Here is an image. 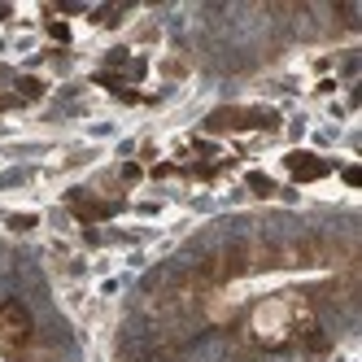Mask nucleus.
I'll use <instances>...</instances> for the list:
<instances>
[{
	"mask_svg": "<svg viewBox=\"0 0 362 362\" xmlns=\"http://www.w3.org/2000/svg\"><path fill=\"white\" fill-rule=\"evenodd\" d=\"M249 336L262 349H279L293 341V297H267L249 315Z\"/></svg>",
	"mask_w": 362,
	"mask_h": 362,
	"instance_id": "nucleus-1",
	"label": "nucleus"
},
{
	"mask_svg": "<svg viewBox=\"0 0 362 362\" xmlns=\"http://www.w3.org/2000/svg\"><path fill=\"white\" fill-rule=\"evenodd\" d=\"M31 336H35L31 310L22 301H0V345H5V349H22V345H31Z\"/></svg>",
	"mask_w": 362,
	"mask_h": 362,
	"instance_id": "nucleus-2",
	"label": "nucleus"
},
{
	"mask_svg": "<svg viewBox=\"0 0 362 362\" xmlns=\"http://www.w3.org/2000/svg\"><path fill=\"white\" fill-rule=\"evenodd\" d=\"M279 118L275 114H253V110H223V114H214L210 122V132H227V127H275Z\"/></svg>",
	"mask_w": 362,
	"mask_h": 362,
	"instance_id": "nucleus-3",
	"label": "nucleus"
},
{
	"mask_svg": "<svg viewBox=\"0 0 362 362\" xmlns=\"http://www.w3.org/2000/svg\"><path fill=\"white\" fill-rule=\"evenodd\" d=\"M288 170H293L297 184H310V179H323L327 175V162L310 158V153H288Z\"/></svg>",
	"mask_w": 362,
	"mask_h": 362,
	"instance_id": "nucleus-4",
	"label": "nucleus"
},
{
	"mask_svg": "<svg viewBox=\"0 0 362 362\" xmlns=\"http://www.w3.org/2000/svg\"><path fill=\"white\" fill-rule=\"evenodd\" d=\"M70 205H74V214H79L83 223L114 218V210H118V205H110V201H88V197H70Z\"/></svg>",
	"mask_w": 362,
	"mask_h": 362,
	"instance_id": "nucleus-5",
	"label": "nucleus"
},
{
	"mask_svg": "<svg viewBox=\"0 0 362 362\" xmlns=\"http://www.w3.org/2000/svg\"><path fill=\"white\" fill-rule=\"evenodd\" d=\"M18 96L40 100V96H44V83H40V79H31V74H22V79H18Z\"/></svg>",
	"mask_w": 362,
	"mask_h": 362,
	"instance_id": "nucleus-6",
	"label": "nucleus"
},
{
	"mask_svg": "<svg viewBox=\"0 0 362 362\" xmlns=\"http://www.w3.org/2000/svg\"><path fill=\"white\" fill-rule=\"evenodd\" d=\"M249 188H253L257 197H271V192H275V184H271L267 175H249Z\"/></svg>",
	"mask_w": 362,
	"mask_h": 362,
	"instance_id": "nucleus-7",
	"label": "nucleus"
},
{
	"mask_svg": "<svg viewBox=\"0 0 362 362\" xmlns=\"http://www.w3.org/2000/svg\"><path fill=\"white\" fill-rule=\"evenodd\" d=\"M9 227H13V231H31V227H35V218H31V214H13V218H9Z\"/></svg>",
	"mask_w": 362,
	"mask_h": 362,
	"instance_id": "nucleus-8",
	"label": "nucleus"
},
{
	"mask_svg": "<svg viewBox=\"0 0 362 362\" xmlns=\"http://www.w3.org/2000/svg\"><path fill=\"white\" fill-rule=\"evenodd\" d=\"M345 184H349V188L362 184V170H358V166H345Z\"/></svg>",
	"mask_w": 362,
	"mask_h": 362,
	"instance_id": "nucleus-9",
	"label": "nucleus"
},
{
	"mask_svg": "<svg viewBox=\"0 0 362 362\" xmlns=\"http://www.w3.org/2000/svg\"><path fill=\"white\" fill-rule=\"evenodd\" d=\"M140 175H144L140 166H122V179H127V184H136V179H140Z\"/></svg>",
	"mask_w": 362,
	"mask_h": 362,
	"instance_id": "nucleus-10",
	"label": "nucleus"
},
{
	"mask_svg": "<svg viewBox=\"0 0 362 362\" xmlns=\"http://www.w3.org/2000/svg\"><path fill=\"white\" fill-rule=\"evenodd\" d=\"M48 31H53V40H62V44H66V40H70V31H66V27H62V22H53V27H48Z\"/></svg>",
	"mask_w": 362,
	"mask_h": 362,
	"instance_id": "nucleus-11",
	"label": "nucleus"
},
{
	"mask_svg": "<svg viewBox=\"0 0 362 362\" xmlns=\"http://www.w3.org/2000/svg\"><path fill=\"white\" fill-rule=\"evenodd\" d=\"M5 110H18V96H0V114Z\"/></svg>",
	"mask_w": 362,
	"mask_h": 362,
	"instance_id": "nucleus-12",
	"label": "nucleus"
},
{
	"mask_svg": "<svg viewBox=\"0 0 362 362\" xmlns=\"http://www.w3.org/2000/svg\"><path fill=\"white\" fill-rule=\"evenodd\" d=\"M0 18H9V5H0Z\"/></svg>",
	"mask_w": 362,
	"mask_h": 362,
	"instance_id": "nucleus-13",
	"label": "nucleus"
}]
</instances>
